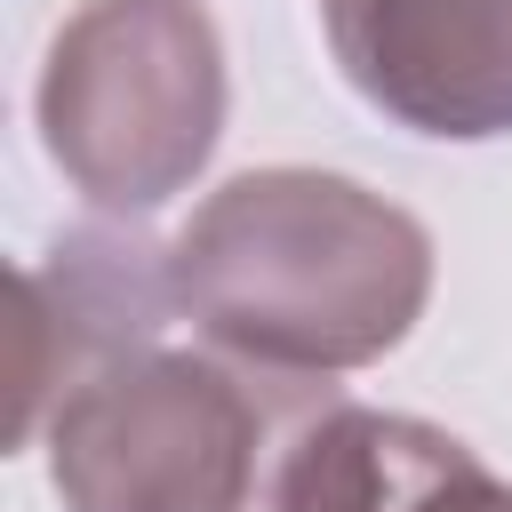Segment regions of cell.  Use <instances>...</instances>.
<instances>
[{"label": "cell", "mask_w": 512, "mask_h": 512, "mask_svg": "<svg viewBox=\"0 0 512 512\" xmlns=\"http://www.w3.org/2000/svg\"><path fill=\"white\" fill-rule=\"evenodd\" d=\"M176 312L208 352L320 384L408 344L432 296V232L336 168H248L224 176L168 240Z\"/></svg>", "instance_id": "6da1fadb"}, {"label": "cell", "mask_w": 512, "mask_h": 512, "mask_svg": "<svg viewBox=\"0 0 512 512\" xmlns=\"http://www.w3.org/2000/svg\"><path fill=\"white\" fill-rule=\"evenodd\" d=\"M224 96V40L200 0H80L48 40L32 112L80 200L144 216L216 160Z\"/></svg>", "instance_id": "7a4b0ae2"}, {"label": "cell", "mask_w": 512, "mask_h": 512, "mask_svg": "<svg viewBox=\"0 0 512 512\" xmlns=\"http://www.w3.org/2000/svg\"><path fill=\"white\" fill-rule=\"evenodd\" d=\"M272 392L224 352L136 344L48 408V488L64 512H248L272 488Z\"/></svg>", "instance_id": "3957f363"}, {"label": "cell", "mask_w": 512, "mask_h": 512, "mask_svg": "<svg viewBox=\"0 0 512 512\" xmlns=\"http://www.w3.org/2000/svg\"><path fill=\"white\" fill-rule=\"evenodd\" d=\"M336 72L400 128L512 136V0H320Z\"/></svg>", "instance_id": "277c9868"}, {"label": "cell", "mask_w": 512, "mask_h": 512, "mask_svg": "<svg viewBox=\"0 0 512 512\" xmlns=\"http://www.w3.org/2000/svg\"><path fill=\"white\" fill-rule=\"evenodd\" d=\"M176 312V280H168V248H152L144 232L120 224H72L48 256H32L16 272V416L8 440L32 448L48 408L96 376L104 360L160 344Z\"/></svg>", "instance_id": "5b68a950"}, {"label": "cell", "mask_w": 512, "mask_h": 512, "mask_svg": "<svg viewBox=\"0 0 512 512\" xmlns=\"http://www.w3.org/2000/svg\"><path fill=\"white\" fill-rule=\"evenodd\" d=\"M264 512H512V480L424 416L320 400L288 432Z\"/></svg>", "instance_id": "8992f818"}]
</instances>
